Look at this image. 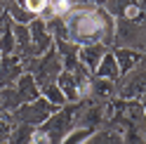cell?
I'll return each mask as SVG.
<instances>
[{"label": "cell", "mask_w": 146, "mask_h": 144, "mask_svg": "<svg viewBox=\"0 0 146 144\" xmlns=\"http://www.w3.org/2000/svg\"><path fill=\"white\" fill-rule=\"evenodd\" d=\"M66 29H68V38L73 43H97L104 38L106 24L92 10H78L76 14L68 17Z\"/></svg>", "instance_id": "1"}, {"label": "cell", "mask_w": 146, "mask_h": 144, "mask_svg": "<svg viewBox=\"0 0 146 144\" xmlns=\"http://www.w3.org/2000/svg\"><path fill=\"white\" fill-rule=\"evenodd\" d=\"M52 10L57 12V14H66V12L71 10V3H68V0H54V3H52Z\"/></svg>", "instance_id": "2"}, {"label": "cell", "mask_w": 146, "mask_h": 144, "mask_svg": "<svg viewBox=\"0 0 146 144\" xmlns=\"http://www.w3.org/2000/svg\"><path fill=\"white\" fill-rule=\"evenodd\" d=\"M45 5H47V0H26V7H29V10H33V12L45 10Z\"/></svg>", "instance_id": "3"}]
</instances>
